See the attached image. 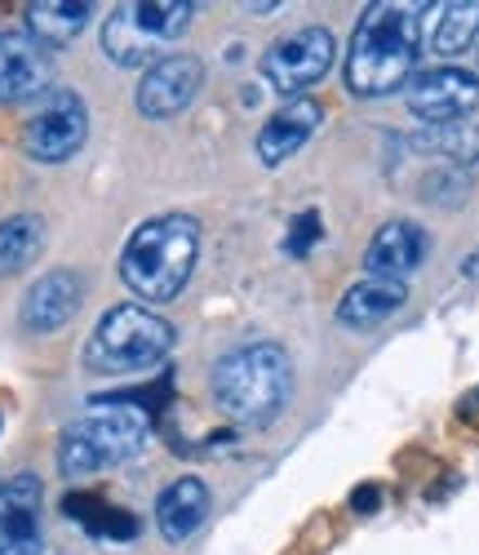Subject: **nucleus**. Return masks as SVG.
<instances>
[{
	"instance_id": "393cba45",
	"label": "nucleus",
	"mask_w": 479,
	"mask_h": 555,
	"mask_svg": "<svg viewBox=\"0 0 479 555\" xmlns=\"http://www.w3.org/2000/svg\"><path fill=\"white\" fill-rule=\"evenodd\" d=\"M457 418H462V423H479V387H475L470 396H462V404H457Z\"/></svg>"
},
{
	"instance_id": "1a4fd4ad",
	"label": "nucleus",
	"mask_w": 479,
	"mask_h": 555,
	"mask_svg": "<svg viewBox=\"0 0 479 555\" xmlns=\"http://www.w3.org/2000/svg\"><path fill=\"white\" fill-rule=\"evenodd\" d=\"M479 107V76L466 67H436L409 85V112L426 125H457Z\"/></svg>"
},
{
	"instance_id": "0eeeda50",
	"label": "nucleus",
	"mask_w": 479,
	"mask_h": 555,
	"mask_svg": "<svg viewBox=\"0 0 479 555\" xmlns=\"http://www.w3.org/2000/svg\"><path fill=\"white\" fill-rule=\"evenodd\" d=\"M89 138V107L76 89H50L44 99H36V112L23 125V152L36 165H63L72 160Z\"/></svg>"
},
{
	"instance_id": "b1692460",
	"label": "nucleus",
	"mask_w": 479,
	"mask_h": 555,
	"mask_svg": "<svg viewBox=\"0 0 479 555\" xmlns=\"http://www.w3.org/2000/svg\"><path fill=\"white\" fill-rule=\"evenodd\" d=\"M377 506H381V489H377V485H360V489L351 493V512H355V516H373Z\"/></svg>"
},
{
	"instance_id": "423d86ee",
	"label": "nucleus",
	"mask_w": 479,
	"mask_h": 555,
	"mask_svg": "<svg viewBox=\"0 0 479 555\" xmlns=\"http://www.w3.org/2000/svg\"><path fill=\"white\" fill-rule=\"evenodd\" d=\"M196 5L191 0H133L120 5L107 23H103V50L116 67H142V63H160L165 44L178 40Z\"/></svg>"
},
{
	"instance_id": "f3484780",
	"label": "nucleus",
	"mask_w": 479,
	"mask_h": 555,
	"mask_svg": "<svg viewBox=\"0 0 479 555\" xmlns=\"http://www.w3.org/2000/svg\"><path fill=\"white\" fill-rule=\"evenodd\" d=\"M404 298H409L404 285H396V281H373V275H364V281H355V285L342 294L338 320H342V325H351V330H373V325H381L387 315H396V311L404 307Z\"/></svg>"
},
{
	"instance_id": "9b49d317",
	"label": "nucleus",
	"mask_w": 479,
	"mask_h": 555,
	"mask_svg": "<svg viewBox=\"0 0 479 555\" xmlns=\"http://www.w3.org/2000/svg\"><path fill=\"white\" fill-rule=\"evenodd\" d=\"M54 89V59L27 31H0V107L31 103Z\"/></svg>"
},
{
	"instance_id": "20e7f679",
	"label": "nucleus",
	"mask_w": 479,
	"mask_h": 555,
	"mask_svg": "<svg viewBox=\"0 0 479 555\" xmlns=\"http://www.w3.org/2000/svg\"><path fill=\"white\" fill-rule=\"evenodd\" d=\"M152 418L133 404H120L112 396L89 400V413L80 423H72L59 440V467L63 476H93L103 467H116V462L133 457L147 440Z\"/></svg>"
},
{
	"instance_id": "2eb2a0df",
	"label": "nucleus",
	"mask_w": 479,
	"mask_h": 555,
	"mask_svg": "<svg viewBox=\"0 0 479 555\" xmlns=\"http://www.w3.org/2000/svg\"><path fill=\"white\" fill-rule=\"evenodd\" d=\"M315 129H320V103H311V99H298V103H289L284 112H275L262 125V133H258L262 165H284L289 156H298L311 143Z\"/></svg>"
},
{
	"instance_id": "a211bd4d",
	"label": "nucleus",
	"mask_w": 479,
	"mask_h": 555,
	"mask_svg": "<svg viewBox=\"0 0 479 555\" xmlns=\"http://www.w3.org/2000/svg\"><path fill=\"white\" fill-rule=\"evenodd\" d=\"M89 0H36V5H27V36L44 50H63L89 27Z\"/></svg>"
},
{
	"instance_id": "6e6552de",
	"label": "nucleus",
	"mask_w": 479,
	"mask_h": 555,
	"mask_svg": "<svg viewBox=\"0 0 479 555\" xmlns=\"http://www.w3.org/2000/svg\"><path fill=\"white\" fill-rule=\"evenodd\" d=\"M333 50H338V44H333L328 27H302L294 36L275 40L262 54V76H267V85L275 89V94L294 99L333 67Z\"/></svg>"
},
{
	"instance_id": "f257e3e1",
	"label": "nucleus",
	"mask_w": 479,
	"mask_h": 555,
	"mask_svg": "<svg viewBox=\"0 0 479 555\" xmlns=\"http://www.w3.org/2000/svg\"><path fill=\"white\" fill-rule=\"evenodd\" d=\"M422 18L404 5H368L347 50V89L355 99H387L417 67Z\"/></svg>"
},
{
	"instance_id": "4be33fe9",
	"label": "nucleus",
	"mask_w": 479,
	"mask_h": 555,
	"mask_svg": "<svg viewBox=\"0 0 479 555\" xmlns=\"http://www.w3.org/2000/svg\"><path fill=\"white\" fill-rule=\"evenodd\" d=\"M479 36V0H462V5H444L430 31V50L440 59H457L462 50H470V40Z\"/></svg>"
},
{
	"instance_id": "9d476101",
	"label": "nucleus",
	"mask_w": 479,
	"mask_h": 555,
	"mask_svg": "<svg viewBox=\"0 0 479 555\" xmlns=\"http://www.w3.org/2000/svg\"><path fill=\"white\" fill-rule=\"evenodd\" d=\"M205 85V63L191 59V54H165L160 63L147 67V76H142L138 85V112L147 120H169L178 112H186L191 103H196Z\"/></svg>"
},
{
	"instance_id": "ddd939ff",
	"label": "nucleus",
	"mask_w": 479,
	"mask_h": 555,
	"mask_svg": "<svg viewBox=\"0 0 479 555\" xmlns=\"http://www.w3.org/2000/svg\"><path fill=\"white\" fill-rule=\"evenodd\" d=\"M85 302V275L72 267L44 271L23 298V330L27 334H54L80 311Z\"/></svg>"
},
{
	"instance_id": "a878e982",
	"label": "nucleus",
	"mask_w": 479,
	"mask_h": 555,
	"mask_svg": "<svg viewBox=\"0 0 479 555\" xmlns=\"http://www.w3.org/2000/svg\"><path fill=\"white\" fill-rule=\"evenodd\" d=\"M466 275H479V254H470V258H466Z\"/></svg>"
},
{
	"instance_id": "39448f33",
	"label": "nucleus",
	"mask_w": 479,
	"mask_h": 555,
	"mask_svg": "<svg viewBox=\"0 0 479 555\" xmlns=\"http://www.w3.org/2000/svg\"><path fill=\"white\" fill-rule=\"evenodd\" d=\"M173 351V325L147 307H112L85 347V364L93 374H142L156 369Z\"/></svg>"
},
{
	"instance_id": "f03ea898",
	"label": "nucleus",
	"mask_w": 479,
	"mask_h": 555,
	"mask_svg": "<svg viewBox=\"0 0 479 555\" xmlns=\"http://www.w3.org/2000/svg\"><path fill=\"white\" fill-rule=\"evenodd\" d=\"M200 258V227L186 214H160L142 222L125 254H120V281L147 302H169L182 294Z\"/></svg>"
},
{
	"instance_id": "f8f14e48",
	"label": "nucleus",
	"mask_w": 479,
	"mask_h": 555,
	"mask_svg": "<svg viewBox=\"0 0 479 555\" xmlns=\"http://www.w3.org/2000/svg\"><path fill=\"white\" fill-rule=\"evenodd\" d=\"M44 485L23 472L0 485V555H44Z\"/></svg>"
},
{
	"instance_id": "412c9836",
	"label": "nucleus",
	"mask_w": 479,
	"mask_h": 555,
	"mask_svg": "<svg viewBox=\"0 0 479 555\" xmlns=\"http://www.w3.org/2000/svg\"><path fill=\"white\" fill-rule=\"evenodd\" d=\"M409 143L417 152H430L449 165H475L479 160V129L470 120H457V125H426L422 133H413Z\"/></svg>"
},
{
	"instance_id": "aec40b11",
	"label": "nucleus",
	"mask_w": 479,
	"mask_h": 555,
	"mask_svg": "<svg viewBox=\"0 0 479 555\" xmlns=\"http://www.w3.org/2000/svg\"><path fill=\"white\" fill-rule=\"evenodd\" d=\"M44 254V218L14 214L0 222V275H18Z\"/></svg>"
},
{
	"instance_id": "7ed1b4c3",
	"label": "nucleus",
	"mask_w": 479,
	"mask_h": 555,
	"mask_svg": "<svg viewBox=\"0 0 479 555\" xmlns=\"http://www.w3.org/2000/svg\"><path fill=\"white\" fill-rule=\"evenodd\" d=\"M294 396V360L275 343L235 347L213 369V400L226 418L245 427L275 423Z\"/></svg>"
},
{
	"instance_id": "4468645a",
	"label": "nucleus",
	"mask_w": 479,
	"mask_h": 555,
	"mask_svg": "<svg viewBox=\"0 0 479 555\" xmlns=\"http://www.w3.org/2000/svg\"><path fill=\"white\" fill-rule=\"evenodd\" d=\"M426 249H430L426 231L417 222H409V218H396L387 227H377V236L364 249V267H368L373 281L404 285V275H413L426 262Z\"/></svg>"
},
{
	"instance_id": "dca6fc26",
	"label": "nucleus",
	"mask_w": 479,
	"mask_h": 555,
	"mask_svg": "<svg viewBox=\"0 0 479 555\" xmlns=\"http://www.w3.org/2000/svg\"><path fill=\"white\" fill-rule=\"evenodd\" d=\"M209 516V489L196 476H182L173 480L160 498H156V525L169 542H186Z\"/></svg>"
},
{
	"instance_id": "6ab92c4d",
	"label": "nucleus",
	"mask_w": 479,
	"mask_h": 555,
	"mask_svg": "<svg viewBox=\"0 0 479 555\" xmlns=\"http://www.w3.org/2000/svg\"><path fill=\"white\" fill-rule=\"evenodd\" d=\"M63 512H67V520H76L85 533L103 538V542H129V538H138V520L129 512H120V506H107L103 498H93V493H67L63 498Z\"/></svg>"
},
{
	"instance_id": "5701e85b",
	"label": "nucleus",
	"mask_w": 479,
	"mask_h": 555,
	"mask_svg": "<svg viewBox=\"0 0 479 555\" xmlns=\"http://www.w3.org/2000/svg\"><path fill=\"white\" fill-rule=\"evenodd\" d=\"M315 241H320V214H302V218H294V236H289V254H311L315 249Z\"/></svg>"
}]
</instances>
